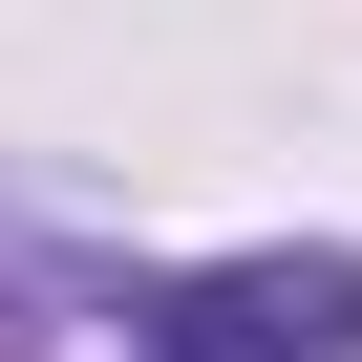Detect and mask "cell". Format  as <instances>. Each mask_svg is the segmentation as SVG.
Instances as JSON below:
<instances>
[{"mask_svg":"<svg viewBox=\"0 0 362 362\" xmlns=\"http://www.w3.org/2000/svg\"><path fill=\"white\" fill-rule=\"evenodd\" d=\"M149 362H362V256H214L128 298Z\"/></svg>","mask_w":362,"mask_h":362,"instance_id":"obj_1","label":"cell"}]
</instances>
